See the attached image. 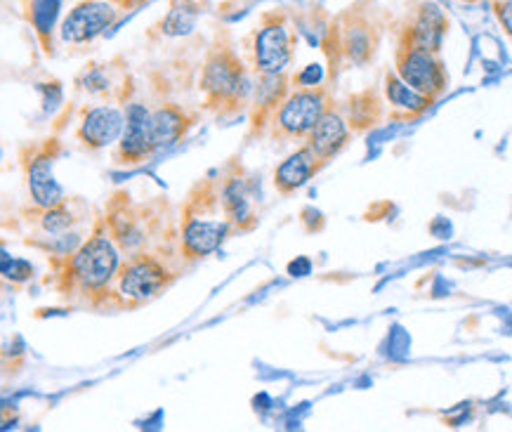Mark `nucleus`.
Returning a JSON list of instances; mask_svg holds the SVG:
<instances>
[{
    "label": "nucleus",
    "mask_w": 512,
    "mask_h": 432,
    "mask_svg": "<svg viewBox=\"0 0 512 432\" xmlns=\"http://www.w3.org/2000/svg\"><path fill=\"white\" fill-rule=\"evenodd\" d=\"M121 255L116 241L111 239L107 222L100 218L90 237L81 241L74 251L52 258V267H55L52 286L67 300H78L95 310H109L111 288H114L118 267H121Z\"/></svg>",
    "instance_id": "1"
},
{
    "label": "nucleus",
    "mask_w": 512,
    "mask_h": 432,
    "mask_svg": "<svg viewBox=\"0 0 512 432\" xmlns=\"http://www.w3.org/2000/svg\"><path fill=\"white\" fill-rule=\"evenodd\" d=\"M234 229L229 225L220 199V180L208 175L189 189L180 211V227H177V253L182 263H196L218 253L222 244L232 237Z\"/></svg>",
    "instance_id": "2"
},
{
    "label": "nucleus",
    "mask_w": 512,
    "mask_h": 432,
    "mask_svg": "<svg viewBox=\"0 0 512 432\" xmlns=\"http://www.w3.org/2000/svg\"><path fill=\"white\" fill-rule=\"evenodd\" d=\"M199 93L203 97V109L222 119L239 114L246 104H251L253 83L244 60L236 55L227 36L215 38L213 48L203 60Z\"/></svg>",
    "instance_id": "3"
},
{
    "label": "nucleus",
    "mask_w": 512,
    "mask_h": 432,
    "mask_svg": "<svg viewBox=\"0 0 512 432\" xmlns=\"http://www.w3.org/2000/svg\"><path fill=\"white\" fill-rule=\"evenodd\" d=\"M161 208L163 201L137 206L130 201V194L126 192H116L111 196L102 218L107 222L111 239L116 241L123 258L144 251L166 255L161 251L159 241H156L159 237H168L170 234V227L163 225V222H166V215L161 213Z\"/></svg>",
    "instance_id": "4"
},
{
    "label": "nucleus",
    "mask_w": 512,
    "mask_h": 432,
    "mask_svg": "<svg viewBox=\"0 0 512 432\" xmlns=\"http://www.w3.org/2000/svg\"><path fill=\"white\" fill-rule=\"evenodd\" d=\"M177 277H180V267H175L173 258L168 255L154 251L128 255L118 267L109 310H135V307L152 303L175 284Z\"/></svg>",
    "instance_id": "5"
},
{
    "label": "nucleus",
    "mask_w": 512,
    "mask_h": 432,
    "mask_svg": "<svg viewBox=\"0 0 512 432\" xmlns=\"http://www.w3.org/2000/svg\"><path fill=\"white\" fill-rule=\"evenodd\" d=\"M380 29L376 8H373V0H357L350 8L343 10L336 22H333L331 31H328V52L331 64L347 62L354 67H364L376 57L378 45H380Z\"/></svg>",
    "instance_id": "6"
},
{
    "label": "nucleus",
    "mask_w": 512,
    "mask_h": 432,
    "mask_svg": "<svg viewBox=\"0 0 512 432\" xmlns=\"http://www.w3.org/2000/svg\"><path fill=\"white\" fill-rule=\"evenodd\" d=\"M333 97L326 85H314V88H293L281 102L274 116L272 137L279 142H300L307 140L321 116L331 109Z\"/></svg>",
    "instance_id": "7"
},
{
    "label": "nucleus",
    "mask_w": 512,
    "mask_h": 432,
    "mask_svg": "<svg viewBox=\"0 0 512 432\" xmlns=\"http://www.w3.org/2000/svg\"><path fill=\"white\" fill-rule=\"evenodd\" d=\"M220 199L234 234L253 232L260 222V201L255 178L244 163L232 159L220 173Z\"/></svg>",
    "instance_id": "8"
},
{
    "label": "nucleus",
    "mask_w": 512,
    "mask_h": 432,
    "mask_svg": "<svg viewBox=\"0 0 512 432\" xmlns=\"http://www.w3.org/2000/svg\"><path fill=\"white\" fill-rule=\"evenodd\" d=\"M255 74H284L293 60V36L281 10L265 12L251 38Z\"/></svg>",
    "instance_id": "9"
},
{
    "label": "nucleus",
    "mask_w": 512,
    "mask_h": 432,
    "mask_svg": "<svg viewBox=\"0 0 512 432\" xmlns=\"http://www.w3.org/2000/svg\"><path fill=\"white\" fill-rule=\"evenodd\" d=\"M59 156L57 137L31 142L22 149V170L31 201L38 208H50L67 201V192L55 178V159Z\"/></svg>",
    "instance_id": "10"
},
{
    "label": "nucleus",
    "mask_w": 512,
    "mask_h": 432,
    "mask_svg": "<svg viewBox=\"0 0 512 432\" xmlns=\"http://www.w3.org/2000/svg\"><path fill=\"white\" fill-rule=\"evenodd\" d=\"M446 31H449V17L442 5L432 0H418L413 3L397 29V45L402 48H420L439 52L444 45Z\"/></svg>",
    "instance_id": "11"
},
{
    "label": "nucleus",
    "mask_w": 512,
    "mask_h": 432,
    "mask_svg": "<svg viewBox=\"0 0 512 432\" xmlns=\"http://www.w3.org/2000/svg\"><path fill=\"white\" fill-rule=\"evenodd\" d=\"M395 71L402 81H406L418 93L439 100L449 88V71L439 57V52L420 50V48H402L395 50Z\"/></svg>",
    "instance_id": "12"
},
{
    "label": "nucleus",
    "mask_w": 512,
    "mask_h": 432,
    "mask_svg": "<svg viewBox=\"0 0 512 432\" xmlns=\"http://www.w3.org/2000/svg\"><path fill=\"white\" fill-rule=\"evenodd\" d=\"M118 12L121 8H116L111 0H83L62 19L59 36L69 45L93 43L118 22Z\"/></svg>",
    "instance_id": "13"
},
{
    "label": "nucleus",
    "mask_w": 512,
    "mask_h": 432,
    "mask_svg": "<svg viewBox=\"0 0 512 432\" xmlns=\"http://www.w3.org/2000/svg\"><path fill=\"white\" fill-rule=\"evenodd\" d=\"M156 154L152 133V109L140 102H130L126 107V126L118 137L114 149V163L118 166H140Z\"/></svg>",
    "instance_id": "14"
},
{
    "label": "nucleus",
    "mask_w": 512,
    "mask_h": 432,
    "mask_svg": "<svg viewBox=\"0 0 512 432\" xmlns=\"http://www.w3.org/2000/svg\"><path fill=\"white\" fill-rule=\"evenodd\" d=\"M123 126H126V111L114 107V104H93V107L81 109L76 140L90 152H100V149L118 142Z\"/></svg>",
    "instance_id": "15"
},
{
    "label": "nucleus",
    "mask_w": 512,
    "mask_h": 432,
    "mask_svg": "<svg viewBox=\"0 0 512 432\" xmlns=\"http://www.w3.org/2000/svg\"><path fill=\"white\" fill-rule=\"evenodd\" d=\"M288 74H258V83L253 85L251 95V123H248V137H262L267 128H272L274 116L291 93Z\"/></svg>",
    "instance_id": "16"
},
{
    "label": "nucleus",
    "mask_w": 512,
    "mask_h": 432,
    "mask_svg": "<svg viewBox=\"0 0 512 432\" xmlns=\"http://www.w3.org/2000/svg\"><path fill=\"white\" fill-rule=\"evenodd\" d=\"M352 135L354 133L350 128V123H347V119H345L343 109L333 102L331 109L321 116L312 133L307 135L305 144L319 156L321 161L328 163L331 159H336V156L343 152L347 144L352 142Z\"/></svg>",
    "instance_id": "17"
},
{
    "label": "nucleus",
    "mask_w": 512,
    "mask_h": 432,
    "mask_svg": "<svg viewBox=\"0 0 512 432\" xmlns=\"http://www.w3.org/2000/svg\"><path fill=\"white\" fill-rule=\"evenodd\" d=\"M324 166L326 163L321 161L319 156L307 147V144H303L298 152L288 154L286 159L274 168V189H277L281 196H293L295 192H300V189H303Z\"/></svg>",
    "instance_id": "18"
},
{
    "label": "nucleus",
    "mask_w": 512,
    "mask_h": 432,
    "mask_svg": "<svg viewBox=\"0 0 512 432\" xmlns=\"http://www.w3.org/2000/svg\"><path fill=\"white\" fill-rule=\"evenodd\" d=\"M383 95L385 102L390 104V119L392 121H413L423 116L435 100L428 95L418 93L409 83L399 78L397 71H385L383 78Z\"/></svg>",
    "instance_id": "19"
},
{
    "label": "nucleus",
    "mask_w": 512,
    "mask_h": 432,
    "mask_svg": "<svg viewBox=\"0 0 512 432\" xmlns=\"http://www.w3.org/2000/svg\"><path fill=\"white\" fill-rule=\"evenodd\" d=\"M194 123L196 114L187 107H182V104L163 102L156 109H152V133L156 152L175 147L177 142L185 140Z\"/></svg>",
    "instance_id": "20"
},
{
    "label": "nucleus",
    "mask_w": 512,
    "mask_h": 432,
    "mask_svg": "<svg viewBox=\"0 0 512 432\" xmlns=\"http://www.w3.org/2000/svg\"><path fill=\"white\" fill-rule=\"evenodd\" d=\"M24 218L31 222V227L41 229L43 239H59L67 237L71 229H74L78 213L69 206V201H62V204L50 208L34 206V211L24 213Z\"/></svg>",
    "instance_id": "21"
},
{
    "label": "nucleus",
    "mask_w": 512,
    "mask_h": 432,
    "mask_svg": "<svg viewBox=\"0 0 512 432\" xmlns=\"http://www.w3.org/2000/svg\"><path fill=\"white\" fill-rule=\"evenodd\" d=\"M340 109H343L352 133H364V130L378 126V121L383 119V100L376 90H361V93L347 97Z\"/></svg>",
    "instance_id": "22"
},
{
    "label": "nucleus",
    "mask_w": 512,
    "mask_h": 432,
    "mask_svg": "<svg viewBox=\"0 0 512 432\" xmlns=\"http://www.w3.org/2000/svg\"><path fill=\"white\" fill-rule=\"evenodd\" d=\"M78 88H83L88 95L107 97V100H126V88L114 85V76L107 64H90L88 69L78 76Z\"/></svg>",
    "instance_id": "23"
},
{
    "label": "nucleus",
    "mask_w": 512,
    "mask_h": 432,
    "mask_svg": "<svg viewBox=\"0 0 512 432\" xmlns=\"http://www.w3.org/2000/svg\"><path fill=\"white\" fill-rule=\"evenodd\" d=\"M196 19H199V8L189 3V0H175L170 5V12L163 19L159 26L161 38H180L187 36L189 31L196 26Z\"/></svg>",
    "instance_id": "24"
},
{
    "label": "nucleus",
    "mask_w": 512,
    "mask_h": 432,
    "mask_svg": "<svg viewBox=\"0 0 512 432\" xmlns=\"http://www.w3.org/2000/svg\"><path fill=\"white\" fill-rule=\"evenodd\" d=\"M3 277L5 281H12L15 286H22L26 281L34 279V265L29 260L10 258L8 251H3Z\"/></svg>",
    "instance_id": "25"
},
{
    "label": "nucleus",
    "mask_w": 512,
    "mask_h": 432,
    "mask_svg": "<svg viewBox=\"0 0 512 432\" xmlns=\"http://www.w3.org/2000/svg\"><path fill=\"white\" fill-rule=\"evenodd\" d=\"M321 81H324V69H321L319 64H307V67L293 78L295 88H314V85H321Z\"/></svg>",
    "instance_id": "26"
},
{
    "label": "nucleus",
    "mask_w": 512,
    "mask_h": 432,
    "mask_svg": "<svg viewBox=\"0 0 512 432\" xmlns=\"http://www.w3.org/2000/svg\"><path fill=\"white\" fill-rule=\"evenodd\" d=\"M491 5H494V15L503 26L505 36L512 38V0H494Z\"/></svg>",
    "instance_id": "27"
},
{
    "label": "nucleus",
    "mask_w": 512,
    "mask_h": 432,
    "mask_svg": "<svg viewBox=\"0 0 512 432\" xmlns=\"http://www.w3.org/2000/svg\"><path fill=\"white\" fill-rule=\"evenodd\" d=\"M300 270H303L305 274H310V270H312L310 260H307V258H298V263L288 265V272H291V277H300V274H298Z\"/></svg>",
    "instance_id": "28"
},
{
    "label": "nucleus",
    "mask_w": 512,
    "mask_h": 432,
    "mask_svg": "<svg viewBox=\"0 0 512 432\" xmlns=\"http://www.w3.org/2000/svg\"><path fill=\"white\" fill-rule=\"evenodd\" d=\"M111 3L121 10H135V8H140L144 0H111Z\"/></svg>",
    "instance_id": "29"
},
{
    "label": "nucleus",
    "mask_w": 512,
    "mask_h": 432,
    "mask_svg": "<svg viewBox=\"0 0 512 432\" xmlns=\"http://www.w3.org/2000/svg\"><path fill=\"white\" fill-rule=\"evenodd\" d=\"M461 3H477V0H461Z\"/></svg>",
    "instance_id": "30"
}]
</instances>
